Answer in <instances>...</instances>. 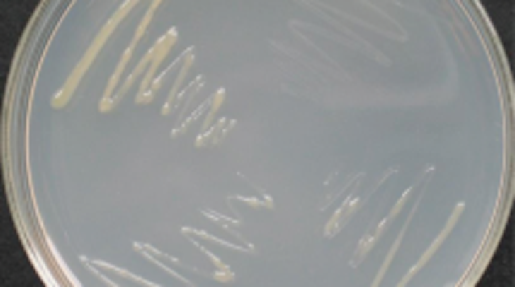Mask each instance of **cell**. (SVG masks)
<instances>
[{"mask_svg":"<svg viewBox=\"0 0 515 287\" xmlns=\"http://www.w3.org/2000/svg\"><path fill=\"white\" fill-rule=\"evenodd\" d=\"M362 204H364V199H357L355 194H350V197L343 201L341 209H338L336 213H334V218H331V221H329V226H326L324 235H326V237H334V235L341 233V230H343L345 226H348V221H350V218H353V213H355L357 209H360Z\"/></svg>","mask_w":515,"mask_h":287,"instance_id":"obj_5","label":"cell"},{"mask_svg":"<svg viewBox=\"0 0 515 287\" xmlns=\"http://www.w3.org/2000/svg\"><path fill=\"white\" fill-rule=\"evenodd\" d=\"M410 194H412V187H410V189H405V194L400 197L398 201H395L393 211H391V213H388V216L384 218V221H379V223H376V228H369V233L362 237L360 247H357V252H355V259L350 261V266L355 268V266H360V264H362V261H364V257H367V252H369V249H372V245H374V242H379V237L384 235V230L388 228V223H391L393 218L398 216V211L403 209V204L407 201V197H410Z\"/></svg>","mask_w":515,"mask_h":287,"instance_id":"obj_3","label":"cell"},{"mask_svg":"<svg viewBox=\"0 0 515 287\" xmlns=\"http://www.w3.org/2000/svg\"><path fill=\"white\" fill-rule=\"evenodd\" d=\"M81 264H94V266H98V268H103V271H111V273H118V276H125V278H130V280H135L137 285H154V283H149V280H144L140 276H135V273H130V271H125V268H115V266H111V264H106V261H98V259H86V257H81Z\"/></svg>","mask_w":515,"mask_h":287,"instance_id":"obj_11","label":"cell"},{"mask_svg":"<svg viewBox=\"0 0 515 287\" xmlns=\"http://www.w3.org/2000/svg\"><path fill=\"white\" fill-rule=\"evenodd\" d=\"M132 8H135V3H125L123 8L118 10L115 15L111 17L108 24H106V27H103L101 31H98V36H96V39H94V43H91L89 48H86V55L79 60V65L74 67V72L70 74V79H67V84L62 86V89L58 91V96L53 98V105H55V108H62V105H65L67 101H70V98H72V93H74V89H77V84L81 82V77H84V72L91 67V62H94V58H96V53L101 51V46H103L106 41H108V36L113 34V29H115L118 24H120L123 17H128V15H130V10H132Z\"/></svg>","mask_w":515,"mask_h":287,"instance_id":"obj_1","label":"cell"},{"mask_svg":"<svg viewBox=\"0 0 515 287\" xmlns=\"http://www.w3.org/2000/svg\"><path fill=\"white\" fill-rule=\"evenodd\" d=\"M192 62H194V48H187V51H185V62H182V70L178 74V79H175V86H173L171 96H168V103L163 105V115H171L173 110L178 108V91H180V86H182V79H185V74L190 72Z\"/></svg>","mask_w":515,"mask_h":287,"instance_id":"obj_9","label":"cell"},{"mask_svg":"<svg viewBox=\"0 0 515 287\" xmlns=\"http://www.w3.org/2000/svg\"><path fill=\"white\" fill-rule=\"evenodd\" d=\"M202 216L211 218V221L216 223V226H221V228H225V230H230V233L235 235L237 240H242V237H240V223H242V221H232V218H225V216L216 213V211H211V209H204V211H202Z\"/></svg>","mask_w":515,"mask_h":287,"instance_id":"obj_12","label":"cell"},{"mask_svg":"<svg viewBox=\"0 0 515 287\" xmlns=\"http://www.w3.org/2000/svg\"><path fill=\"white\" fill-rule=\"evenodd\" d=\"M235 120L232 117H221L213 127L206 129L204 134L197 136V146H213V144H221V139L225 136V132H230L232 127H235Z\"/></svg>","mask_w":515,"mask_h":287,"instance_id":"obj_8","label":"cell"},{"mask_svg":"<svg viewBox=\"0 0 515 287\" xmlns=\"http://www.w3.org/2000/svg\"><path fill=\"white\" fill-rule=\"evenodd\" d=\"M135 249H137V252H142L144 257H149V259H152L154 264H159V266H161L166 273H171V276H173L175 280H178V283H182V285H192V280L182 278L178 271H173V268L166 264V259H168V261H173V264H178L180 259H173V257H168V254H161L159 249H154V247H149V245H142V242H135Z\"/></svg>","mask_w":515,"mask_h":287,"instance_id":"obj_7","label":"cell"},{"mask_svg":"<svg viewBox=\"0 0 515 287\" xmlns=\"http://www.w3.org/2000/svg\"><path fill=\"white\" fill-rule=\"evenodd\" d=\"M235 201H244L249 206H266V209H273V199L266 197V194H259V197H228V204H235Z\"/></svg>","mask_w":515,"mask_h":287,"instance_id":"obj_14","label":"cell"},{"mask_svg":"<svg viewBox=\"0 0 515 287\" xmlns=\"http://www.w3.org/2000/svg\"><path fill=\"white\" fill-rule=\"evenodd\" d=\"M163 46H166V36H161V39H159V41H156V46H154V48H152V51H149L147 55H144V58L140 60V65H137V67H135V70H132V74H130V77H128V79H125V82H123V86H120V91H118V93H115V96H113V101H111V108H113V105H115V103H118V101H120V98L125 96V91H128V89H130V86H132V84H135V79H137V77H140V74H142V72H147V70H149V65H152V62H154V58H156V55H159V53H161V48H163Z\"/></svg>","mask_w":515,"mask_h":287,"instance_id":"obj_6","label":"cell"},{"mask_svg":"<svg viewBox=\"0 0 515 287\" xmlns=\"http://www.w3.org/2000/svg\"><path fill=\"white\" fill-rule=\"evenodd\" d=\"M419 209V201H414V206H412V213L407 216V223L403 226V230H400V235H398V240L393 242V247H391V252H388V257H386V261H384V266H381V271H379V276L374 278V285H379L381 280H384V276H386V268L391 266V261H393V257H395V252H398V247H400V240H403V235H405V230H407V226H410V221H412V216H414V211Z\"/></svg>","mask_w":515,"mask_h":287,"instance_id":"obj_10","label":"cell"},{"mask_svg":"<svg viewBox=\"0 0 515 287\" xmlns=\"http://www.w3.org/2000/svg\"><path fill=\"white\" fill-rule=\"evenodd\" d=\"M159 8V3H154L152 8H149L147 12V17H144V22L137 27V34L132 36V41H130V46L125 48V53H123V58H120V65H118V70L113 72V77H111V82L108 86H106V93H103V98H101V105H98V110L101 113H106V110H111V101H113V91L118 89V82H120V77H123V72H125V67H128V62L132 58V53H135V48H137V43H140V39L144 34H147V27H149V22H152V17H154V10Z\"/></svg>","mask_w":515,"mask_h":287,"instance_id":"obj_2","label":"cell"},{"mask_svg":"<svg viewBox=\"0 0 515 287\" xmlns=\"http://www.w3.org/2000/svg\"><path fill=\"white\" fill-rule=\"evenodd\" d=\"M463 211H465V204H463V201H458V204H455V209H453V213H451V218H448V223H446V228L441 230V233H438V237H436V240L431 242V245H429V249H426V252L422 254V259H419L417 264L412 266V271L407 273V276H405L403 280H400V285L410 283V280H412V276H417V273L422 271V268H424L426 264H429V261H431V257H434V254H436V249L443 245V240H446V237L451 235V230L455 228V223H458V218H460V213H463Z\"/></svg>","mask_w":515,"mask_h":287,"instance_id":"obj_4","label":"cell"},{"mask_svg":"<svg viewBox=\"0 0 515 287\" xmlns=\"http://www.w3.org/2000/svg\"><path fill=\"white\" fill-rule=\"evenodd\" d=\"M182 235H187V237H204V240H211V242H223L225 247H232V249H244V252H254V247L249 245V242H228V240H218V237L206 235V233H202V230L182 228Z\"/></svg>","mask_w":515,"mask_h":287,"instance_id":"obj_13","label":"cell"}]
</instances>
